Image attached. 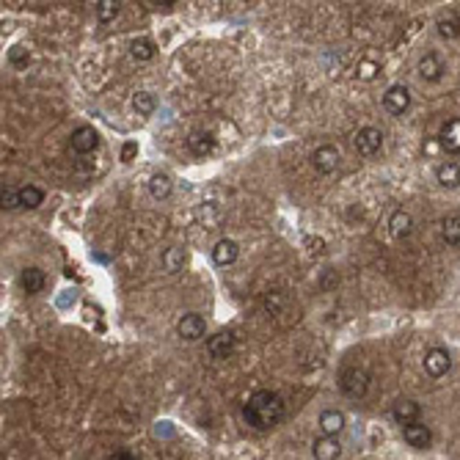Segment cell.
<instances>
[{
  "mask_svg": "<svg viewBox=\"0 0 460 460\" xmlns=\"http://www.w3.org/2000/svg\"><path fill=\"white\" fill-rule=\"evenodd\" d=\"M287 414V405L281 400V394L271 391V389H257L245 405H243V419L245 424H251L254 430L265 433V430H273L278 422Z\"/></svg>",
  "mask_w": 460,
  "mask_h": 460,
  "instance_id": "cell-1",
  "label": "cell"
},
{
  "mask_svg": "<svg viewBox=\"0 0 460 460\" xmlns=\"http://www.w3.org/2000/svg\"><path fill=\"white\" fill-rule=\"evenodd\" d=\"M339 386H342V391H345L350 400H361V397L369 391L367 369H359V367L342 369V375H339Z\"/></svg>",
  "mask_w": 460,
  "mask_h": 460,
  "instance_id": "cell-2",
  "label": "cell"
},
{
  "mask_svg": "<svg viewBox=\"0 0 460 460\" xmlns=\"http://www.w3.org/2000/svg\"><path fill=\"white\" fill-rule=\"evenodd\" d=\"M353 149L361 154V157H375L380 149H383V133L378 127H361L356 136H353Z\"/></svg>",
  "mask_w": 460,
  "mask_h": 460,
  "instance_id": "cell-3",
  "label": "cell"
},
{
  "mask_svg": "<svg viewBox=\"0 0 460 460\" xmlns=\"http://www.w3.org/2000/svg\"><path fill=\"white\" fill-rule=\"evenodd\" d=\"M383 108L391 116H403L411 108V92H408V86H403V83L389 86V92L383 94Z\"/></svg>",
  "mask_w": 460,
  "mask_h": 460,
  "instance_id": "cell-4",
  "label": "cell"
},
{
  "mask_svg": "<svg viewBox=\"0 0 460 460\" xmlns=\"http://www.w3.org/2000/svg\"><path fill=\"white\" fill-rule=\"evenodd\" d=\"M452 369V356L447 347H430L424 353V372L430 378H444Z\"/></svg>",
  "mask_w": 460,
  "mask_h": 460,
  "instance_id": "cell-5",
  "label": "cell"
},
{
  "mask_svg": "<svg viewBox=\"0 0 460 460\" xmlns=\"http://www.w3.org/2000/svg\"><path fill=\"white\" fill-rule=\"evenodd\" d=\"M312 166H315V171L317 174H333L336 168H339V149L336 146H331V143H322L317 146L315 152H312Z\"/></svg>",
  "mask_w": 460,
  "mask_h": 460,
  "instance_id": "cell-6",
  "label": "cell"
},
{
  "mask_svg": "<svg viewBox=\"0 0 460 460\" xmlns=\"http://www.w3.org/2000/svg\"><path fill=\"white\" fill-rule=\"evenodd\" d=\"M416 72H419V78L424 80V83H438L441 78H444V61L436 55V52H424L422 58H419V64H416Z\"/></svg>",
  "mask_w": 460,
  "mask_h": 460,
  "instance_id": "cell-7",
  "label": "cell"
},
{
  "mask_svg": "<svg viewBox=\"0 0 460 460\" xmlns=\"http://www.w3.org/2000/svg\"><path fill=\"white\" fill-rule=\"evenodd\" d=\"M177 333L182 336L185 342H196V339H201L204 333H207V322L201 315H196V312H187L180 317L177 322Z\"/></svg>",
  "mask_w": 460,
  "mask_h": 460,
  "instance_id": "cell-8",
  "label": "cell"
},
{
  "mask_svg": "<svg viewBox=\"0 0 460 460\" xmlns=\"http://www.w3.org/2000/svg\"><path fill=\"white\" fill-rule=\"evenodd\" d=\"M438 143H441V149H444L447 154L460 157V116L444 122V127H441V133H438Z\"/></svg>",
  "mask_w": 460,
  "mask_h": 460,
  "instance_id": "cell-9",
  "label": "cell"
},
{
  "mask_svg": "<svg viewBox=\"0 0 460 460\" xmlns=\"http://www.w3.org/2000/svg\"><path fill=\"white\" fill-rule=\"evenodd\" d=\"M69 146H72L78 154H89V152H94V149L99 146V133H96L94 127H89V124H83V127L72 130Z\"/></svg>",
  "mask_w": 460,
  "mask_h": 460,
  "instance_id": "cell-10",
  "label": "cell"
},
{
  "mask_svg": "<svg viewBox=\"0 0 460 460\" xmlns=\"http://www.w3.org/2000/svg\"><path fill=\"white\" fill-rule=\"evenodd\" d=\"M234 345H237V336L231 331H218L215 336L207 339V350L213 359H229L234 353Z\"/></svg>",
  "mask_w": 460,
  "mask_h": 460,
  "instance_id": "cell-11",
  "label": "cell"
},
{
  "mask_svg": "<svg viewBox=\"0 0 460 460\" xmlns=\"http://www.w3.org/2000/svg\"><path fill=\"white\" fill-rule=\"evenodd\" d=\"M403 438L414 450H427L433 444V430L427 424H422V422H414V424H405L403 427Z\"/></svg>",
  "mask_w": 460,
  "mask_h": 460,
  "instance_id": "cell-12",
  "label": "cell"
},
{
  "mask_svg": "<svg viewBox=\"0 0 460 460\" xmlns=\"http://www.w3.org/2000/svg\"><path fill=\"white\" fill-rule=\"evenodd\" d=\"M389 234H391L394 240H408V237L414 234V218H411V213L394 210L391 218H389Z\"/></svg>",
  "mask_w": 460,
  "mask_h": 460,
  "instance_id": "cell-13",
  "label": "cell"
},
{
  "mask_svg": "<svg viewBox=\"0 0 460 460\" xmlns=\"http://www.w3.org/2000/svg\"><path fill=\"white\" fill-rule=\"evenodd\" d=\"M391 416L405 427V424H414L419 422V416H422V408H419V403L416 400H408V397H400L394 405H391Z\"/></svg>",
  "mask_w": 460,
  "mask_h": 460,
  "instance_id": "cell-14",
  "label": "cell"
},
{
  "mask_svg": "<svg viewBox=\"0 0 460 460\" xmlns=\"http://www.w3.org/2000/svg\"><path fill=\"white\" fill-rule=\"evenodd\" d=\"M312 455H315V460H339L342 447H339V441L333 436H320L312 444Z\"/></svg>",
  "mask_w": 460,
  "mask_h": 460,
  "instance_id": "cell-15",
  "label": "cell"
},
{
  "mask_svg": "<svg viewBox=\"0 0 460 460\" xmlns=\"http://www.w3.org/2000/svg\"><path fill=\"white\" fill-rule=\"evenodd\" d=\"M237 257H240V245L229 240V237H224V240H218L215 243V248H213V259H215V265H221V268H227L231 262H237Z\"/></svg>",
  "mask_w": 460,
  "mask_h": 460,
  "instance_id": "cell-16",
  "label": "cell"
},
{
  "mask_svg": "<svg viewBox=\"0 0 460 460\" xmlns=\"http://www.w3.org/2000/svg\"><path fill=\"white\" fill-rule=\"evenodd\" d=\"M436 31H438V36L447 39V42L458 39L460 36V14L458 11H444V14L438 17V22H436Z\"/></svg>",
  "mask_w": 460,
  "mask_h": 460,
  "instance_id": "cell-17",
  "label": "cell"
},
{
  "mask_svg": "<svg viewBox=\"0 0 460 460\" xmlns=\"http://www.w3.org/2000/svg\"><path fill=\"white\" fill-rule=\"evenodd\" d=\"M47 284V276L45 271H39V268H25L22 273H20V287H22V292H28V295H39L42 289H45Z\"/></svg>",
  "mask_w": 460,
  "mask_h": 460,
  "instance_id": "cell-18",
  "label": "cell"
},
{
  "mask_svg": "<svg viewBox=\"0 0 460 460\" xmlns=\"http://www.w3.org/2000/svg\"><path fill=\"white\" fill-rule=\"evenodd\" d=\"M320 430L322 436H333L336 438L345 430V414L336 411V408H325L320 414Z\"/></svg>",
  "mask_w": 460,
  "mask_h": 460,
  "instance_id": "cell-19",
  "label": "cell"
},
{
  "mask_svg": "<svg viewBox=\"0 0 460 460\" xmlns=\"http://www.w3.org/2000/svg\"><path fill=\"white\" fill-rule=\"evenodd\" d=\"M436 180H438L441 187L455 190V187H460V166L458 163H452V160H444V163L436 168Z\"/></svg>",
  "mask_w": 460,
  "mask_h": 460,
  "instance_id": "cell-20",
  "label": "cell"
},
{
  "mask_svg": "<svg viewBox=\"0 0 460 460\" xmlns=\"http://www.w3.org/2000/svg\"><path fill=\"white\" fill-rule=\"evenodd\" d=\"M187 146H190V152H193L196 157H207V154H213V152H215V138H213L210 133L196 130V133H190Z\"/></svg>",
  "mask_w": 460,
  "mask_h": 460,
  "instance_id": "cell-21",
  "label": "cell"
},
{
  "mask_svg": "<svg viewBox=\"0 0 460 460\" xmlns=\"http://www.w3.org/2000/svg\"><path fill=\"white\" fill-rule=\"evenodd\" d=\"M441 240H444L447 245H452V248H458L460 245V215L458 213L441 218Z\"/></svg>",
  "mask_w": 460,
  "mask_h": 460,
  "instance_id": "cell-22",
  "label": "cell"
},
{
  "mask_svg": "<svg viewBox=\"0 0 460 460\" xmlns=\"http://www.w3.org/2000/svg\"><path fill=\"white\" fill-rule=\"evenodd\" d=\"M171 190H174V182H171V177H168L166 171L152 174V180H149V193H152V199L163 201V199L171 196Z\"/></svg>",
  "mask_w": 460,
  "mask_h": 460,
  "instance_id": "cell-23",
  "label": "cell"
},
{
  "mask_svg": "<svg viewBox=\"0 0 460 460\" xmlns=\"http://www.w3.org/2000/svg\"><path fill=\"white\" fill-rule=\"evenodd\" d=\"M160 262H163V271H166V273H180L185 268V251L182 248H177V245H171V248L163 251Z\"/></svg>",
  "mask_w": 460,
  "mask_h": 460,
  "instance_id": "cell-24",
  "label": "cell"
},
{
  "mask_svg": "<svg viewBox=\"0 0 460 460\" xmlns=\"http://www.w3.org/2000/svg\"><path fill=\"white\" fill-rule=\"evenodd\" d=\"M42 201H45V190L42 187H36V185H22L20 187V207L36 210Z\"/></svg>",
  "mask_w": 460,
  "mask_h": 460,
  "instance_id": "cell-25",
  "label": "cell"
},
{
  "mask_svg": "<svg viewBox=\"0 0 460 460\" xmlns=\"http://www.w3.org/2000/svg\"><path fill=\"white\" fill-rule=\"evenodd\" d=\"M154 42L152 39H146V36H141V39H133L130 42V55L136 58V61H141V64H146V61H152L154 58Z\"/></svg>",
  "mask_w": 460,
  "mask_h": 460,
  "instance_id": "cell-26",
  "label": "cell"
},
{
  "mask_svg": "<svg viewBox=\"0 0 460 460\" xmlns=\"http://www.w3.org/2000/svg\"><path fill=\"white\" fill-rule=\"evenodd\" d=\"M133 108H136V113H138V116H152V113H154V108H157V99H154V94L138 92L136 96H133Z\"/></svg>",
  "mask_w": 460,
  "mask_h": 460,
  "instance_id": "cell-27",
  "label": "cell"
},
{
  "mask_svg": "<svg viewBox=\"0 0 460 460\" xmlns=\"http://www.w3.org/2000/svg\"><path fill=\"white\" fill-rule=\"evenodd\" d=\"M119 17V3L116 0H99L96 3V20L99 22H113Z\"/></svg>",
  "mask_w": 460,
  "mask_h": 460,
  "instance_id": "cell-28",
  "label": "cell"
},
{
  "mask_svg": "<svg viewBox=\"0 0 460 460\" xmlns=\"http://www.w3.org/2000/svg\"><path fill=\"white\" fill-rule=\"evenodd\" d=\"M20 207V187L3 185V210H17Z\"/></svg>",
  "mask_w": 460,
  "mask_h": 460,
  "instance_id": "cell-29",
  "label": "cell"
},
{
  "mask_svg": "<svg viewBox=\"0 0 460 460\" xmlns=\"http://www.w3.org/2000/svg\"><path fill=\"white\" fill-rule=\"evenodd\" d=\"M356 72H359V78H361V80H375V78H378V72H380V66H378L375 61H359Z\"/></svg>",
  "mask_w": 460,
  "mask_h": 460,
  "instance_id": "cell-30",
  "label": "cell"
},
{
  "mask_svg": "<svg viewBox=\"0 0 460 460\" xmlns=\"http://www.w3.org/2000/svg\"><path fill=\"white\" fill-rule=\"evenodd\" d=\"M8 61L14 64V66H28V61H31V52L25 50V47H11L8 50Z\"/></svg>",
  "mask_w": 460,
  "mask_h": 460,
  "instance_id": "cell-31",
  "label": "cell"
},
{
  "mask_svg": "<svg viewBox=\"0 0 460 460\" xmlns=\"http://www.w3.org/2000/svg\"><path fill=\"white\" fill-rule=\"evenodd\" d=\"M136 152H138V143H133V141H130V143H124V149H122V160H124V163H130V160L136 157Z\"/></svg>",
  "mask_w": 460,
  "mask_h": 460,
  "instance_id": "cell-32",
  "label": "cell"
},
{
  "mask_svg": "<svg viewBox=\"0 0 460 460\" xmlns=\"http://www.w3.org/2000/svg\"><path fill=\"white\" fill-rule=\"evenodd\" d=\"M108 460H138L136 455H130V452H116V455H110Z\"/></svg>",
  "mask_w": 460,
  "mask_h": 460,
  "instance_id": "cell-33",
  "label": "cell"
},
{
  "mask_svg": "<svg viewBox=\"0 0 460 460\" xmlns=\"http://www.w3.org/2000/svg\"><path fill=\"white\" fill-rule=\"evenodd\" d=\"M171 6H174V3H152V8H157V11H160V8H163V11H171Z\"/></svg>",
  "mask_w": 460,
  "mask_h": 460,
  "instance_id": "cell-34",
  "label": "cell"
}]
</instances>
